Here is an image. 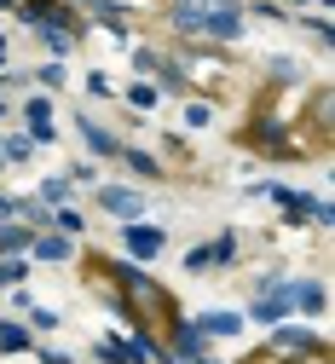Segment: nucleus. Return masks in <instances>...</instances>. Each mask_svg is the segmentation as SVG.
Instances as JSON below:
<instances>
[{
	"label": "nucleus",
	"mask_w": 335,
	"mask_h": 364,
	"mask_svg": "<svg viewBox=\"0 0 335 364\" xmlns=\"http://www.w3.org/2000/svg\"><path fill=\"white\" fill-rule=\"evenodd\" d=\"M197 324H203V336H237V330H243V318H237V312H203Z\"/></svg>",
	"instance_id": "obj_6"
},
{
	"label": "nucleus",
	"mask_w": 335,
	"mask_h": 364,
	"mask_svg": "<svg viewBox=\"0 0 335 364\" xmlns=\"http://www.w3.org/2000/svg\"><path fill=\"white\" fill-rule=\"evenodd\" d=\"M64 197H70L64 179H41V203H64Z\"/></svg>",
	"instance_id": "obj_16"
},
{
	"label": "nucleus",
	"mask_w": 335,
	"mask_h": 364,
	"mask_svg": "<svg viewBox=\"0 0 335 364\" xmlns=\"http://www.w3.org/2000/svg\"><path fill=\"white\" fill-rule=\"evenodd\" d=\"M6 214H12V203H6V197H0V220H6Z\"/></svg>",
	"instance_id": "obj_19"
},
{
	"label": "nucleus",
	"mask_w": 335,
	"mask_h": 364,
	"mask_svg": "<svg viewBox=\"0 0 335 364\" xmlns=\"http://www.w3.org/2000/svg\"><path fill=\"white\" fill-rule=\"evenodd\" d=\"M174 347H179L185 358H203V330H197V324H174Z\"/></svg>",
	"instance_id": "obj_7"
},
{
	"label": "nucleus",
	"mask_w": 335,
	"mask_h": 364,
	"mask_svg": "<svg viewBox=\"0 0 335 364\" xmlns=\"http://www.w3.org/2000/svg\"><path fill=\"white\" fill-rule=\"evenodd\" d=\"M87 6H92V12H105V18H116V6H110V0H87Z\"/></svg>",
	"instance_id": "obj_18"
},
{
	"label": "nucleus",
	"mask_w": 335,
	"mask_h": 364,
	"mask_svg": "<svg viewBox=\"0 0 335 364\" xmlns=\"http://www.w3.org/2000/svg\"><path fill=\"white\" fill-rule=\"evenodd\" d=\"M122 243H127V255H133V260H151V255H162V243H168V232H156L151 220H133L127 232H122Z\"/></svg>",
	"instance_id": "obj_2"
},
{
	"label": "nucleus",
	"mask_w": 335,
	"mask_h": 364,
	"mask_svg": "<svg viewBox=\"0 0 335 364\" xmlns=\"http://www.w3.org/2000/svg\"><path fill=\"white\" fill-rule=\"evenodd\" d=\"M0 347H6V353H23V347H29V330H23V324H6V318H0Z\"/></svg>",
	"instance_id": "obj_10"
},
{
	"label": "nucleus",
	"mask_w": 335,
	"mask_h": 364,
	"mask_svg": "<svg viewBox=\"0 0 335 364\" xmlns=\"http://www.w3.org/2000/svg\"><path fill=\"white\" fill-rule=\"evenodd\" d=\"M41 260H70V237H41V243H29Z\"/></svg>",
	"instance_id": "obj_11"
},
{
	"label": "nucleus",
	"mask_w": 335,
	"mask_h": 364,
	"mask_svg": "<svg viewBox=\"0 0 335 364\" xmlns=\"http://www.w3.org/2000/svg\"><path fill=\"white\" fill-rule=\"evenodd\" d=\"M0 58H6V35H0Z\"/></svg>",
	"instance_id": "obj_21"
},
{
	"label": "nucleus",
	"mask_w": 335,
	"mask_h": 364,
	"mask_svg": "<svg viewBox=\"0 0 335 364\" xmlns=\"http://www.w3.org/2000/svg\"><path fill=\"white\" fill-rule=\"evenodd\" d=\"M99 358H105V364H151L139 341H116V336H105V341H99Z\"/></svg>",
	"instance_id": "obj_5"
},
{
	"label": "nucleus",
	"mask_w": 335,
	"mask_h": 364,
	"mask_svg": "<svg viewBox=\"0 0 335 364\" xmlns=\"http://www.w3.org/2000/svg\"><path fill=\"white\" fill-rule=\"evenodd\" d=\"M127 99H133V105H139V110H151V105H156V99H162V93H156V87H151V81H139V87H133V93H127Z\"/></svg>",
	"instance_id": "obj_15"
},
{
	"label": "nucleus",
	"mask_w": 335,
	"mask_h": 364,
	"mask_svg": "<svg viewBox=\"0 0 335 364\" xmlns=\"http://www.w3.org/2000/svg\"><path fill=\"white\" fill-rule=\"evenodd\" d=\"M35 243V232H23V225H6V232H0V255H23Z\"/></svg>",
	"instance_id": "obj_8"
},
{
	"label": "nucleus",
	"mask_w": 335,
	"mask_h": 364,
	"mask_svg": "<svg viewBox=\"0 0 335 364\" xmlns=\"http://www.w3.org/2000/svg\"><path fill=\"white\" fill-rule=\"evenodd\" d=\"M87 145H92V151H99V156H105V151H110V156L122 151V145L110 139V133H105V127H92V122H87Z\"/></svg>",
	"instance_id": "obj_12"
},
{
	"label": "nucleus",
	"mask_w": 335,
	"mask_h": 364,
	"mask_svg": "<svg viewBox=\"0 0 335 364\" xmlns=\"http://www.w3.org/2000/svg\"><path fill=\"white\" fill-rule=\"evenodd\" d=\"M237 29H243V18H237V6H231V0H203V23H197V35L231 41Z\"/></svg>",
	"instance_id": "obj_1"
},
{
	"label": "nucleus",
	"mask_w": 335,
	"mask_h": 364,
	"mask_svg": "<svg viewBox=\"0 0 335 364\" xmlns=\"http://www.w3.org/2000/svg\"><path fill=\"white\" fill-rule=\"evenodd\" d=\"M110 278H116L122 289H133V295H145V289H151V278H139V266H110Z\"/></svg>",
	"instance_id": "obj_9"
},
{
	"label": "nucleus",
	"mask_w": 335,
	"mask_h": 364,
	"mask_svg": "<svg viewBox=\"0 0 335 364\" xmlns=\"http://www.w3.org/2000/svg\"><path fill=\"white\" fill-rule=\"evenodd\" d=\"M99 203H105V214H122V220H139V214H145V197L127 191V186H105Z\"/></svg>",
	"instance_id": "obj_3"
},
{
	"label": "nucleus",
	"mask_w": 335,
	"mask_h": 364,
	"mask_svg": "<svg viewBox=\"0 0 335 364\" xmlns=\"http://www.w3.org/2000/svg\"><path fill=\"white\" fill-rule=\"evenodd\" d=\"M23 116H29V145H53L58 139V133H53V105H46V99H29Z\"/></svg>",
	"instance_id": "obj_4"
},
{
	"label": "nucleus",
	"mask_w": 335,
	"mask_h": 364,
	"mask_svg": "<svg viewBox=\"0 0 335 364\" xmlns=\"http://www.w3.org/2000/svg\"><path fill=\"white\" fill-rule=\"evenodd\" d=\"M18 278H23V260H18V266H12V260H0V289H12Z\"/></svg>",
	"instance_id": "obj_17"
},
{
	"label": "nucleus",
	"mask_w": 335,
	"mask_h": 364,
	"mask_svg": "<svg viewBox=\"0 0 335 364\" xmlns=\"http://www.w3.org/2000/svg\"><path fill=\"white\" fill-rule=\"evenodd\" d=\"M0 116H6V99H0Z\"/></svg>",
	"instance_id": "obj_22"
},
{
	"label": "nucleus",
	"mask_w": 335,
	"mask_h": 364,
	"mask_svg": "<svg viewBox=\"0 0 335 364\" xmlns=\"http://www.w3.org/2000/svg\"><path fill=\"white\" fill-rule=\"evenodd\" d=\"M6 6H18V0H0V12H6Z\"/></svg>",
	"instance_id": "obj_20"
},
{
	"label": "nucleus",
	"mask_w": 335,
	"mask_h": 364,
	"mask_svg": "<svg viewBox=\"0 0 335 364\" xmlns=\"http://www.w3.org/2000/svg\"><path fill=\"white\" fill-rule=\"evenodd\" d=\"M295 301H301L307 312H324V289H318V284H295Z\"/></svg>",
	"instance_id": "obj_13"
},
{
	"label": "nucleus",
	"mask_w": 335,
	"mask_h": 364,
	"mask_svg": "<svg viewBox=\"0 0 335 364\" xmlns=\"http://www.w3.org/2000/svg\"><path fill=\"white\" fill-rule=\"evenodd\" d=\"M277 347H295V353H307V347H312V336H307V330H277Z\"/></svg>",
	"instance_id": "obj_14"
}]
</instances>
